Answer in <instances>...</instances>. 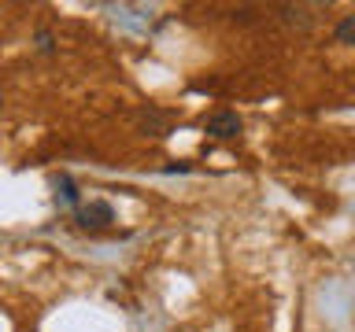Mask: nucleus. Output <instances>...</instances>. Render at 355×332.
<instances>
[{"instance_id":"1","label":"nucleus","mask_w":355,"mask_h":332,"mask_svg":"<svg viewBox=\"0 0 355 332\" xmlns=\"http://www.w3.org/2000/svg\"><path fill=\"white\" fill-rule=\"evenodd\" d=\"M74 221H78L82 229H89V232L107 229L111 221H115V207H111L107 199H89V203H78V210H74Z\"/></svg>"},{"instance_id":"2","label":"nucleus","mask_w":355,"mask_h":332,"mask_svg":"<svg viewBox=\"0 0 355 332\" xmlns=\"http://www.w3.org/2000/svg\"><path fill=\"white\" fill-rule=\"evenodd\" d=\"M241 126H244V122H241L237 111H215V115L207 118V133H211L215 140H230V137H237Z\"/></svg>"},{"instance_id":"3","label":"nucleus","mask_w":355,"mask_h":332,"mask_svg":"<svg viewBox=\"0 0 355 332\" xmlns=\"http://www.w3.org/2000/svg\"><path fill=\"white\" fill-rule=\"evenodd\" d=\"M55 199H60V207H74L78 210V185L67 174L55 177Z\"/></svg>"},{"instance_id":"4","label":"nucleus","mask_w":355,"mask_h":332,"mask_svg":"<svg viewBox=\"0 0 355 332\" xmlns=\"http://www.w3.org/2000/svg\"><path fill=\"white\" fill-rule=\"evenodd\" d=\"M137 122H141V129L152 133V137H163L166 133V115H159V111H144Z\"/></svg>"},{"instance_id":"5","label":"nucleus","mask_w":355,"mask_h":332,"mask_svg":"<svg viewBox=\"0 0 355 332\" xmlns=\"http://www.w3.org/2000/svg\"><path fill=\"white\" fill-rule=\"evenodd\" d=\"M333 37H337L340 44H355V15H344L337 22V30H333Z\"/></svg>"},{"instance_id":"6","label":"nucleus","mask_w":355,"mask_h":332,"mask_svg":"<svg viewBox=\"0 0 355 332\" xmlns=\"http://www.w3.org/2000/svg\"><path fill=\"white\" fill-rule=\"evenodd\" d=\"M37 52H44V55L55 52V37H52L49 30H37Z\"/></svg>"},{"instance_id":"7","label":"nucleus","mask_w":355,"mask_h":332,"mask_svg":"<svg viewBox=\"0 0 355 332\" xmlns=\"http://www.w3.org/2000/svg\"><path fill=\"white\" fill-rule=\"evenodd\" d=\"M0 104H4V96H0Z\"/></svg>"}]
</instances>
